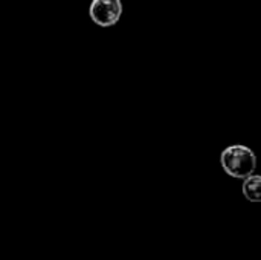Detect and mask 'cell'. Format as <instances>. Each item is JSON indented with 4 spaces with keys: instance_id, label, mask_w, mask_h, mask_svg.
Masks as SVG:
<instances>
[{
    "instance_id": "cell-1",
    "label": "cell",
    "mask_w": 261,
    "mask_h": 260,
    "mask_svg": "<svg viewBox=\"0 0 261 260\" xmlns=\"http://www.w3.org/2000/svg\"><path fill=\"white\" fill-rule=\"evenodd\" d=\"M220 166L225 173L236 179H245L255 173L257 156L252 149L243 144L228 146L220 153Z\"/></svg>"
},
{
    "instance_id": "cell-2",
    "label": "cell",
    "mask_w": 261,
    "mask_h": 260,
    "mask_svg": "<svg viewBox=\"0 0 261 260\" xmlns=\"http://www.w3.org/2000/svg\"><path fill=\"white\" fill-rule=\"evenodd\" d=\"M122 11L121 0H92L89 6L90 20L101 28L115 26L121 20Z\"/></svg>"
},
{
    "instance_id": "cell-3",
    "label": "cell",
    "mask_w": 261,
    "mask_h": 260,
    "mask_svg": "<svg viewBox=\"0 0 261 260\" xmlns=\"http://www.w3.org/2000/svg\"><path fill=\"white\" fill-rule=\"evenodd\" d=\"M243 196L249 201V202H260L261 201V176L260 175H249L248 178L243 179Z\"/></svg>"
}]
</instances>
